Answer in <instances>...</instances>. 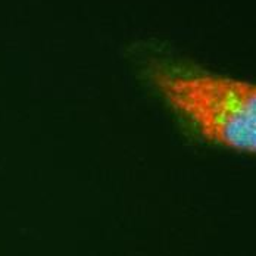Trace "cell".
<instances>
[{
	"label": "cell",
	"mask_w": 256,
	"mask_h": 256,
	"mask_svg": "<svg viewBox=\"0 0 256 256\" xmlns=\"http://www.w3.org/2000/svg\"><path fill=\"white\" fill-rule=\"evenodd\" d=\"M150 78L166 106L206 142L256 154V82L172 66Z\"/></svg>",
	"instance_id": "obj_1"
}]
</instances>
